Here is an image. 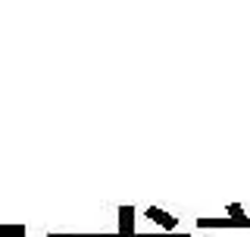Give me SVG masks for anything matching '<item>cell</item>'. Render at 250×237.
Listing matches in <instances>:
<instances>
[{
    "label": "cell",
    "mask_w": 250,
    "mask_h": 237,
    "mask_svg": "<svg viewBox=\"0 0 250 237\" xmlns=\"http://www.w3.org/2000/svg\"><path fill=\"white\" fill-rule=\"evenodd\" d=\"M229 216H231V218H244V209H241V203H229Z\"/></svg>",
    "instance_id": "cell-4"
},
{
    "label": "cell",
    "mask_w": 250,
    "mask_h": 237,
    "mask_svg": "<svg viewBox=\"0 0 250 237\" xmlns=\"http://www.w3.org/2000/svg\"><path fill=\"white\" fill-rule=\"evenodd\" d=\"M197 225L200 228H250V218H225V222H219V218H200Z\"/></svg>",
    "instance_id": "cell-3"
},
{
    "label": "cell",
    "mask_w": 250,
    "mask_h": 237,
    "mask_svg": "<svg viewBox=\"0 0 250 237\" xmlns=\"http://www.w3.org/2000/svg\"><path fill=\"white\" fill-rule=\"evenodd\" d=\"M119 237H138L135 234V209L131 206L119 209Z\"/></svg>",
    "instance_id": "cell-2"
},
{
    "label": "cell",
    "mask_w": 250,
    "mask_h": 237,
    "mask_svg": "<svg viewBox=\"0 0 250 237\" xmlns=\"http://www.w3.org/2000/svg\"><path fill=\"white\" fill-rule=\"evenodd\" d=\"M138 237H188V234H138Z\"/></svg>",
    "instance_id": "cell-5"
},
{
    "label": "cell",
    "mask_w": 250,
    "mask_h": 237,
    "mask_svg": "<svg viewBox=\"0 0 250 237\" xmlns=\"http://www.w3.org/2000/svg\"><path fill=\"white\" fill-rule=\"evenodd\" d=\"M147 218H150V222H156L160 228H166L169 234L178 228V218H175V216H169V212H163V209H156V206H150V209H147Z\"/></svg>",
    "instance_id": "cell-1"
}]
</instances>
